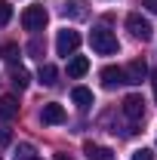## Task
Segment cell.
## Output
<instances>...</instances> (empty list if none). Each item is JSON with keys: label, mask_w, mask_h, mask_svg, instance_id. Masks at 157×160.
Wrapping results in <instances>:
<instances>
[{"label": "cell", "mask_w": 157, "mask_h": 160, "mask_svg": "<svg viewBox=\"0 0 157 160\" xmlns=\"http://www.w3.org/2000/svg\"><path fill=\"white\" fill-rule=\"evenodd\" d=\"M89 43H93V49H96L99 56H114L120 49L117 37L105 28V25H99V28H93V34H89Z\"/></svg>", "instance_id": "obj_1"}, {"label": "cell", "mask_w": 157, "mask_h": 160, "mask_svg": "<svg viewBox=\"0 0 157 160\" xmlns=\"http://www.w3.org/2000/svg\"><path fill=\"white\" fill-rule=\"evenodd\" d=\"M46 22H49V12L43 9V6H28L25 12H22V28L25 31H43L46 28Z\"/></svg>", "instance_id": "obj_2"}, {"label": "cell", "mask_w": 157, "mask_h": 160, "mask_svg": "<svg viewBox=\"0 0 157 160\" xmlns=\"http://www.w3.org/2000/svg\"><path fill=\"white\" fill-rule=\"evenodd\" d=\"M77 46H80V34L74 31V28H62L59 37H56V52L68 59V56H74V52H77Z\"/></svg>", "instance_id": "obj_3"}, {"label": "cell", "mask_w": 157, "mask_h": 160, "mask_svg": "<svg viewBox=\"0 0 157 160\" xmlns=\"http://www.w3.org/2000/svg\"><path fill=\"white\" fill-rule=\"evenodd\" d=\"M126 28H129V34H133L136 40H151V37H154V28H151V22L142 19L139 12H129V16H126Z\"/></svg>", "instance_id": "obj_4"}, {"label": "cell", "mask_w": 157, "mask_h": 160, "mask_svg": "<svg viewBox=\"0 0 157 160\" xmlns=\"http://www.w3.org/2000/svg\"><path fill=\"white\" fill-rule=\"evenodd\" d=\"M40 120H43V123H49V126H59V123L68 120V114H65V108H62L59 102H46V105H43V111H40Z\"/></svg>", "instance_id": "obj_5"}, {"label": "cell", "mask_w": 157, "mask_h": 160, "mask_svg": "<svg viewBox=\"0 0 157 160\" xmlns=\"http://www.w3.org/2000/svg\"><path fill=\"white\" fill-rule=\"evenodd\" d=\"M145 77H148V65H145L142 59L129 62V68H123V80H126L129 86H136V83H142Z\"/></svg>", "instance_id": "obj_6"}, {"label": "cell", "mask_w": 157, "mask_h": 160, "mask_svg": "<svg viewBox=\"0 0 157 160\" xmlns=\"http://www.w3.org/2000/svg\"><path fill=\"white\" fill-rule=\"evenodd\" d=\"M123 114H126L129 120H142V117H145V99L136 96V92L126 96V99H123Z\"/></svg>", "instance_id": "obj_7"}, {"label": "cell", "mask_w": 157, "mask_h": 160, "mask_svg": "<svg viewBox=\"0 0 157 160\" xmlns=\"http://www.w3.org/2000/svg\"><path fill=\"white\" fill-rule=\"evenodd\" d=\"M102 86H108V89H114V86H120V83H126L123 80V68H117V65H108V68H102Z\"/></svg>", "instance_id": "obj_8"}, {"label": "cell", "mask_w": 157, "mask_h": 160, "mask_svg": "<svg viewBox=\"0 0 157 160\" xmlns=\"http://www.w3.org/2000/svg\"><path fill=\"white\" fill-rule=\"evenodd\" d=\"M83 154L89 160H114V151L105 148V145H96V142H86L83 145Z\"/></svg>", "instance_id": "obj_9"}, {"label": "cell", "mask_w": 157, "mask_h": 160, "mask_svg": "<svg viewBox=\"0 0 157 160\" xmlns=\"http://www.w3.org/2000/svg\"><path fill=\"white\" fill-rule=\"evenodd\" d=\"M19 114V99L16 96H3L0 99V120H13Z\"/></svg>", "instance_id": "obj_10"}, {"label": "cell", "mask_w": 157, "mask_h": 160, "mask_svg": "<svg viewBox=\"0 0 157 160\" xmlns=\"http://www.w3.org/2000/svg\"><path fill=\"white\" fill-rule=\"evenodd\" d=\"M9 83H13L16 89H25V86L31 83V74H28L22 65H13V68H9Z\"/></svg>", "instance_id": "obj_11"}, {"label": "cell", "mask_w": 157, "mask_h": 160, "mask_svg": "<svg viewBox=\"0 0 157 160\" xmlns=\"http://www.w3.org/2000/svg\"><path fill=\"white\" fill-rule=\"evenodd\" d=\"M86 71H89V59L86 56H74L68 62V77H83Z\"/></svg>", "instance_id": "obj_12"}, {"label": "cell", "mask_w": 157, "mask_h": 160, "mask_svg": "<svg viewBox=\"0 0 157 160\" xmlns=\"http://www.w3.org/2000/svg\"><path fill=\"white\" fill-rule=\"evenodd\" d=\"M71 99H74V105H77V108H83V111H86V108L93 105V92H89L86 86H74V89H71Z\"/></svg>", "instance_id": "obj_13"}, {"label": "cell", "mask_w": 157, "mask_h": 160, "mask_svg": "<svg viewBox=\"0 0 157 160\" xmlns=\"http://www.w3.org/2000/svg\"><path fill=\"white\" fill-rule=\"evenodd\" d=\"M37 80L43 83V86H56V83H59V71H56L53 65H40V71H37Z\"/></svg>", "instance_id": "obj_14"}, {"label": "cell", "mask_w": 157, "mask_h": 160, "mask_svg": "<svg viewBox=\"0 0 157 160\" xmlns=\"http://www.w3.org/2000/svg\"><path fill=\"white\" fill-rule=\"evenodd\" d=\"M65 16L83 19V16H86V0H68V3H65Z\"/></svg>", "instance_id": "obj_15"}, {"label": "cell", "mask_w": 157, "mask_h": 160, "mask_svg": "<svg viewBox=\"0 0 157 160\" xmlns=\"http://www.w3.org/2000/svg\"><path fill=\"white\" fill-rule=\"evenodd\" d=\"M13 160H40V154H37L34 145H19L16 154H13Z\"/></svg>", "instance_id": "obj_16"}, {"label": "cell", "mask_w": 157, "mask_h": 160, "mask_svg": "<svg viewBox=\"0 0 157 160\" xmlns=\"http://www.w3.org/2000/svg\"><path fill=\"white\" fill-rule=\"evenodd\" d=\"M43 49H46V46H43V40H40V37H34L31 43H28V52H31L34 59H43Z\"/></svg>", "instance_id": "obj_17"}, {"label": "cell", "mask_w": 157, "mask_h": 160, "mask_svg": "<svg viewBox=\"0 0 157 160\" xmlns=\"http://www.w3.org/2000/svg\"><path fill=\"white\" fill-rule=\"evenodd\" d=\"M3 59L9 62V65H16V59H19V46H16V43H6V46H3Z\"/></svg>", "instance_id": "obj_18"}, {"label": "cell", "mask_w": 157, "mask_h": 160, "mask_svg": "<svg viewBox=\"0 0 157 160\" xmlns=\"http://www.w3.org/2000/svg\"><path fill=\"white\" fill-rule=\"evenodd\" d=\"M9 19H13V6H9L6 0H0V25H6Z\"/></svg>", "instance_id": "obj_19"}, {"label": "cell", "mask_w": 157, "mask_h": 160, "mask_svg": "<svg viewBox=\"0 0 157 160\" xmlns=\"http://www.w3.org/2000/svg\"><path fill=\"white\" fill-rule=\"evenodd\" d=\"M133 160H154V154L148 148H139V151H133Z\"/></svg>", "instance_id": "obj_20"}, {"label": "cell", "mask_w": 157, "mask_h": 160, "mask_svg": "<svg viewBox=\"0 0 157 160\" xmlns=\"http://www.w3.org/2000/svg\"><path fill=\"white\" fill-rule=\"evenodd\" d=\"M9 142H13V132L3 126V129H0V145H9Z\"/></svg>", "instance_id": "obj_21"}, {"label": "cell", "mask_w": 157, "mask_h": 160, "mask_svg": "<svg viewBox=\"0 0 157 160\" xmlns=\"http://www.w3.org/2000/svg\"><path fill=\"white\" fill-rule=\"evenodd\" d=\"M142 6H145L148 12H157V0H142Z\"/></svg>", "instance_id": "obj_22"}, {"label": "cell", "mask_w": 157, "mask_h": 160, "mask_svg": "<svg viewBox=\"0 0 157 160\" xmlns=\"http://www.w3.org/2000/svg\"><path fill=\"white\" fill-rule=\"evenodd\" d=\"M151 86H154V99H157V71L151 74Z\"/></svg>", "instance_id": "obj_23"}, {"label": "cell", "mask_w": 157, "mask_h": 160, "mask_svg": "<svg viewBox=\"0 0 157 160\" xmlns=\"http://www.w3.org/2000/svg\"><path fill=\"white\" fill-rule=\"evenodd\" d=\"M56 160H71V157H68V154H56Z\"/></svg>", "instance_id": "obj_24"}]
</instances>
